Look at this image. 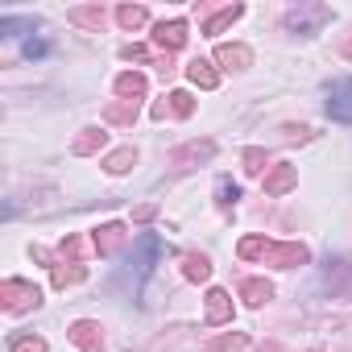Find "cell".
<instances>
[{
  "label": "cell",
  "instance_id": "1",
  "mask_svg": "<svg viewBox=\"0 0 352 352\" xmlns=\"http://www.w3.org/2000/svg\"><path fill=\"white\" fill-rule=\"evenodd\" d=\"M0 298H5V307L13 315H21V311H34L42 302V290L34 282H25V278H9L5 286H0Z\"/></svg>",
  "mask_w": 352,
  "mask_h": 352
},
{
  "label": "cell",
  "instance_id": "2",
  "mask_svg": "<svg viewBox=\"0 0 352 352\" xmlns=\"http://www.w3.org/2000/svg\"><path fill=\"white\" fill-rule=\"evenodd\" d=\"M153 46L166 50V54H170V50H183V46H187V21H183V17L162 21V25L153 30Z\"/></svg>",
  "mask_w": 352,
  "mask_h": 352
},
{
  "label": "cell",
  "instance_id": "3",
  "mask_svg": "<svg viewBox=\"0 0 352 352\" xmlns=\"http://www.w3.org/2000/svg\"><path fill=\"white\" fill-rule=\"evenodd\" d=\"M327 116L340 124H352V79H344L327 91Z\"/></svg>",
  "mask_w": 352,
  "mask_h": 352
},
{
  "label": "cell",
  "instance_id": "4",
  "mask_svg": "<svg viewBox=\"0 0 352 352\" xmlns=\"http://www.w3.org/2000/svg\"><path fill=\"white\" fill-rule=\"evenodd\" d=\"M261 187H265V195H274V199H278V195H286V191H294V187H298V170H294L290 162H278V166L265 174V183H261Z\"/></svg>",
  "mask_w": 352,
  "mask_h": 352
},
{
  "label": "cell",
  "instance_id": "5",
  "mask_svg": "<svg viewBox=\"0 0 352 352\" xmlns=\"http://www.w3.org/2000/svg\"><path fill=\"white\" fill-rule=\"evenodd\" d=\"M265 261L278 265V270H294V265H307L311 253H307V245H270Z\"/></svg>",
  "mask_w": 352,
  "mask_h": 352
},
{
  "label": "cell",
  "instance_id": "6",
  "mask_svg": "<svg viewBox=\"0 0 352 352\" xmlns=\"http://www.w3.org/2000/svg\"><path fill=\"white\" fill-rule=\"evenodd\" d=\"M124 241H129L124 224H104V228H96V236H91V245H96V253H100V257H112Z\"/></svg>",
  "mask_w": 352,
  "mask_h": 352
},
{
  "label": "cell",
  "instance_id": "7",
  "mask_svg": "<svg viewBox=\"0 0 352 352\" xmlns=\"http://www.w3.org/2000/svg\"><path fill=\"white\" fill-rule=\"evenodd\" d=\"M71 340H75L83 352H104V336H100V323H91V319H79V323H71Z\"/></svg>",
  "mask_w": 352,
  "mask_h": 352
},
{
  "label": "cell",
  "instance_id": "8",
  "mask_svg": "<svg viewBox=\"0 0 352 352\" xmlns=\"http://www.w3.org/2000/svg\"><path fill=\"white\" fill-rule=\"evenodd\" d=\"M216 63H220V67H228V71H241V67H249V63H253V50H249V46H241V42H224V46H216Z\"/></svg>",
  "mask_w": 352,
  "mask_h": 352
},
{
  "label": "cell",
  "instance_id": "9",
  "mask_svg": "<svg viewBox=\"0 0 352 352\" xmlns=\"http://www.w3.org/2000/svg\"><path fill=\"white\" fill-rule=\"evenodd\" d=\"M187 79H191L195 87H204V91L220 87V75L212 71V63H208V58H191V63H187Z\"/></svg>",
  "mask_w": 352,
  "mask_h": 352
},
{
  "label": "cell",
  "instance_id": "10",
  "mask_svg": "<svg viewBox=\"0 0 352 352\" xmlns=\"http://www.w3.org/2000/svg\"><path fill=\"white\" fill-rule=\"evenodd\" d=\"M232 319V298H228V290H208V323L216 327V323H228Z\"/></svg>",
  "mask_w": 352,
  "mask_h": 352
},
{
  "label": "cell",
  "instance_id": "11",
  "mask_svg": "<svg viewBox=\"0 0 352 352\" xmlns=\"http://www.w3.org/2000/svg\"><path fill=\"white\" fill-rule=\"evenodd\" d=\"M241 294H245L249 307H265V302L274 298V286H270L265 278H245V282H241Z\"/></svg>",
  "mask_w": 352,
  "mask_h": 352
},
{
  "label": "cell",
  "instance_id": "12",
  "mask_svg": "<svg viewBox=\"0 0 352 352\" xmlns=\"http://www.w3.org/2000/svg\"><path fill=\"white\" fill-rule=\"evenodd\" d=\"M116 96H124V100H141L145 96V75H137V71H124V75H116Z\"/></svg>",
  "mask_w": 352,
  "mask_h": 352
},
{
  "label": "cell",
  "instance_id": "13",
  "mask_svg": "<svg viewBox=\"0 0 352 352\" xmlns=\"http://www.w3.org/2000/svg\"><path fill=\"white\" fill-rule=\"evenodd\" d=\"M83 278H87V270H83V265H71V270H67V261H63V265H50V282H54V290L79 286Z\"/></svg>",
  "mask_w": 352,
  "mask_h": 352
},
{
  "label": "cell",
  "instance_id": "14",
  "mask_svg": "<svg viewBox=\"0 0 352 352\" xmlns=\"http://www.w3.org/2000/svg\"><path fill=\"white\" fill-rule=\"evenodd\" d=\"M249 348V336L245 331H228V336H216L204 344V352H245Z\"/></svg>",
  "mask_w": 352,
  "mask_h": 352
},
{
  "label": "cell",
  "instance_id": "15",
  "mask_svg": "<svg viewBox=\"0 0 352 352\" xmlns=\"http://www.w3.org/2000/svg\"><path fill=\"white\" fill-rule=\"evenodd\" d=\"M241 17H245V9H241V5H228V9H220V13L204 25V34H208V38H216V34H224L232 21H241Z\"/></svg>",
  "mask_w": 352,
  "mask_h": 352
},
{
  "label": "cell",
  "instance_id": "16",
  "mask_svg": "<svg viewBox=\"0 0 352 352\" xmlns=\"http://www.w3.org/2000/svg\"><path fill=\"white\" fill-rule=\"evenodd\" d=\"M270 245H274V241H265V236H257V232H253V236H241V245H236V253H241L245 261H257V257L265 261V253H270Z\"/></svg>",
  "mask_w": 352,
  "mask_h": 352
},
{
  "label": "cell",
  "instance_id": "17",
  "mask_svg": "<svg viewBox=\"0 0 352 352\" xmlns=\"http://www.w3.org/2000/svg\"><path fill=\"white\" fill-rule=\"evenodd\" d=\"M183 278H191V282H208V278H212V261L199 257V253H187V257H183Z\"/></svg>",
  "mask_w": 352,
  "mask_h": 352
},
{
  "label": "cell",
  "instance_id": "18",
  "mask_svg": "<svg viewBox=\"0 0 352 352\" xmlns=\"http://www.w3.org/2000/svg\"><path fill=\"white\" fill-rule=\"evenodd\" d=\"M104 141H108V133L104 129H83V137H75V153H96V149H104Z\"/></svg>",
  "mask_w": 352,
  "mask_h": 352
},
{
  "label": "cell",
  "instance_id": "19",
  "mask_svg": "<svg viewBox=\"0 0 352 352\" xmlns=\"http://www.w3.org/2000/svg\"><path fill=\"white\" fill-rule=\"evenodd\" d=\"M133 166H137V149H133V145H129V149H116V153L104 162V170H108V174H129Z\"/></svg>",
  "mask_w": 352,
  "mask_h": 352
},
{
  "label": "cell",
  "instance_id": "20",
  "mask_svg": "<svg viewBox=\"0 0 352 352\" xmlns=\"http://www.w3.org/2000/svg\"><path fill=\"white\" fill-rule=\"evenodd\" d=\"M116 21H120L124 30H141V25L149 21V13H145L141 5H120V9H116Z\"/></svg>",
  "mask_w": 352,
  "mask_h": 352
},
{
  "label": "cell",
  "instance_id": "21",
  "mask_svg": "<svg viewBox=\"0 0 352 352\" xmlns=\"http://www.w3.org/2000/svg\"><path fill=\"white\" fill-rule=\"evenodd\" d=\"M166 100H170V112L179 116V120H187V116L195 112V100H191V91H170Z\"/></svg>",
  "mask_w": 352,
  "mask_h": 352
},
{
  "label": "cell",
  "instance_id": "22",
  "mask_svg": "<svg viewBox=\"0 0 352 352\" xmlns=\"http://www.w3.org/2000/svg\"><path fill=\"white\" fill-rule=\"evenodd\" d=\"M9 352H46L42 336H9Z\"/></svg>",
  "mask_w": 352,
  "mask_h": 352
},
{
  "label": "cell",
  "instance_id": "23",
  "mask_svg": "<svg viewBox=\"0 0 352 352\" xmlns=\"http://www.w3.org/2000/svg\"><path fill=\"white\" fill-rule=\"evenodd\" d=\"M212 153H216V145H212V141H195V145H183L174 157H179V162H195V157H212Z\"/></svg>",
  "mask_w": 352,
  "mask_h": 352
},
{
  "label": "cell",
  "instance_id": "24",
  "mask_svg": "<svg viewBox=\"0 0 352 352\" xmlns=\"http://www.w3.org/2000/svg\"><path fill=\"white\" fill-rule=\"evenodd\" d=\"M265 162H270V157H265V149H257V145H253V149H245V170H249V174H261V170H265Z\"/></svg>",
  "mask_w": 352,
  "mask_h": 352
},
{
  "label": "cell",
  "instance_id": "25",
  "mask_svg": "<svg viewBox=\"0 0 352 352\" xmlns=\"http://www.w3.org/2000/svg\"><path fill=\"white\" fill-rule=\"evenodd\" d=\"M71 21H75V25H100V21H104V13H100V9H75V13H71Z\"/></svg>",
  "mask_w": 352,
  "mask_h": 352
},
{
  "label": "cell",
  "instance_id": "26",
  "mask_svg": "<svg viewBox=\"0 0 352 352\" xmlns=\"http://www.w3.org/2000/svg\"><path fill=\"white\" fill-rule=\"evenodd\" d=\"M216 195H220V204H224V208H228V204H236V199H241V187H236V183H228V179H224V183H220V187H216Z\"/></svg>",
  "mask_w": 352,
  "mask_h": 352
},
{
  "label": "cell",
  "instance_id": "27",
  "mask_svg": "<svg viewBox=\"0 0 352 352\" xmlns=\"http://www.w3.org/2000/svg\"><path fill=\"white\" fill-rule=\"evenodd\" d=\"M120 58H129V63H145V58H149V46H124Z\"/></svg>",
  "mask_w": 352,
  "mask_h": 352
},
{
  "label": "cell",
  "instance_id": "28",
  "mask_svg": "<svg viewBox=\"0 0 352 352\" xmlns=\"http://www.w3.org/2000/svg\"><path fill=\"white\" fill-rule=\"evenodd\" d=\"M157 216V208L153 204H145V208H137V220H153Z\"/></svg>",
  "mask_w": 352,
  "mask_h": 352
}]
</instances>
